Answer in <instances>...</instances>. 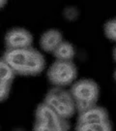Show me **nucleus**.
I'll return each mask as SVG.
<instances>
[{
	"label": "nucleus",
	"mask_w": 116,
	"mask_h": 131,
	"mask_svg": "<svg viewBox=\"0 0 116 131\" xmlns=\"http://www.w3.org/2000/svg\"><path fill=\"white\" fill-rule=\"evenodd\" d=\"M10 89H11V84L0 82V102L8 98L10 94Z\"/></svg>",
	"instance_id": "obj_13"
},
{
	"label": "nucleus",
	"mask_w": 116,
	"mask_h": 131,
	"mask_svg": "<svg viewBox=\"0 0 116 131\" xmlns=\"http://www.w3.org/2000/svg\"><path fill=\"white\" fill-rule=\"evenodd\" d=\"M113 78H114V80L116 81V69H115V71H114V74H113Z\"/></svg>",
	"instance_id": "obj_16"
},
{
	"label": "nucleus",
	"mask_w": 116,
	"mask_h": 131,
	"mask_svg": "<svg viewBox=\"0 0 116 131\" xmlns=\"http://www.w3.org/2000/svg\"><path fill=\"white\" fill-rule=\"evenodd\" d=\"M104 30L107 39L116 42V19L107 20L105 24Z\"/></svg>",
	"instance_id": "obj_12"
},
{
	"label": "nucleus",
	"mask_w": 116,
	"mask_h": 131,
	"mask_svg": "<svg viewBox=\"0 0 116 131\" xmlns=\"http://www.w3.org/2000/svg\"><path fill=\"white\" fill-rule=\"evenodd\" d=\"M43 102L48 105L64 119L71 118L76 112L71 91L65 88L53 86L46 94Z\"/></svg>",
	"instance_id": "obj_3"
},
{
	"label": "nucleus",
	"mask_w": 116,
	"mask_h": 131,
	"mask_svg": "<svg viewBox=\"0 0 116 131\" xmlns=\"http://www.w3.org/2000/svg\"><path fill=\"white\" fill-rule=\"evenodd\" d=\"M109 121V115L107 109L101 106H94L82 113H79L76 119V124L97 123Z\"/></svg>",
	"instance_id": "obj_6"
},
{
	"label": "nucleus",
	"mask_w": 116,
	"mask_h": 131,
	"mask_svg": "<svg viewBox=\"0 0 116 131\" xmlns=\"http://www.w3.org/2000/svg\"><path fill=\"white\" fill-rule=\"evenodd\" d=\"M78 69L73 61H54L47 70V79L53 86L66 88L74 84Z\"/></svg>",
	"instance_id": "obj_4"
},
{
	"label": "nucleus",
	"mask_w": 116,
	"mask_h": 131,
	"mask_svg": "<svg viewBox=\"0 0 116 131\" xmlns=\"http://www.w3.org/2000/svg\"><path fill=\"white\" fill-rule=\"evenodd\" d=\"M70 91L74 98L75 110L79 114L96 106L100 96L99 85L90 79H82L74 83Z\"/></svg>",
	"instance_id": "obj_2"
},
{
	"label": "nucleus",
	"mask_w": 116,
	"mask_h": 131,
	"mask_svg": "<svg viewBox=\"0 0 116 131\" xmlns=\"http://www.w3.org/2000/svg\"><path fill=\"white\" fill-rule=\"evenodd\" d=\"M63 35L57 29H48L43 33L40 39V46L46 52H52L63 42Z\"/></svg>",
	"instance_id": "obj_7"
},
{
	"label": "nucleus",
	"mask_w": 116,
	"mask_h": 131,
	"mask_svg": "<svg viewBox=\"0 0 116 131\" xmlns=\"http://www.w3.org/2000/svg\"><path fill=\"white\" fill-rule=\"evenodd\" d=\"M75 131H112V125L109 121L97 123L76 124Z\"/></svg>",
	"instance_id": "obj_10"
},
{
	"label": "nucleus",
	"mask_w": 116,
	"mask_h": 131,
	"mask_svg": "<svg viewBox=\"0 0 116 131\" xmlns=\"http://www.w3.org/2000/svg\"><path fill=\"white\" fill-rule=\"evenodd\" d=\"M2 58L14 70L16 75L19 76L39 75L46 66L44 56L33 47L16 50L6 49Z\"/></svg>",
	"instance_id": "obj_1"
},
{
	"label": "nucleus",
	"mask_w": 116,
	"mask_h": 131,
	"mask_svg": "<svg viewBox=\"0 0 116 131\" xmlns=\"http://www.w3.org/2000/svg\"><path fill=\"white\" fill-rule=\"evenodd\" d=\"M4 41L7 50L25 49L32 47L33 36L25 28L15 27L6 33Z\"/></svg>",
	"instance_id": "obj_5"
},
{
	"label": "nucleus",
	"mask_w": 116,
	"mask_h": 131,
	"mask_svg": "<svg viewBox=\"0 0 116 131\" xmlns=\"http://www.w3.org/2000/svg\"><path fill=\"white\" fill-rule=\"evenodd\" d=\"M52 54L56 58V60L73 61L75 54V51L74 46L71 43L63 41L56 48L55 51L52 52Z\"/></svg>",
	"instance_id": "obj_9"
},
{
	"label": "nucleus",
	"mask_w": 116,
	"mask_h": 131,
	"mask_svg": "<svg viewBox=\"0 0 116 131\" xmlns=\"http://www.w3.org/2000/svg\"><path fill=\"white\" fill-rule=\"evenodd\" d=\"M15 77H16V73L14 72V70L1 57L0 58V82L8 84H12Z\"/></svg>",
	"instance_id": "obj_11"
},
{
	"label": "nucleus",
	"mask_w": 116,
	"mask_h": 131,
	"mask_svg": "<svg viewBox=\"0 0 116 131\" xmlns=\"http://www.w3.org/2000/svg\"><path fill=\"white\" fill-rule=\"evenodd\" d=\"M6 3H7L6 1H3V0H0V9H1V8H3V7H4L5 5H6Z\"/></svg>",
	"instance_id": "obj_14"
},
{
	"label": "nucleus",
	"mask_w": 116,
	"mask_h": 131,
	"mask_svg": "<svg viewBox=\"0 0 116 131\" xmlns=\"http://www.w3.org/2000/svg\"><path fill=\"white\" fill-rule=\"evenodd\" d=\"M70 123L68 119L61 118L50 122H35L33 131H69Z\"/></svg>",
	"instance_id": "obj_8"
},
{
	"label": "nucleus",
	"mask_w": 116,
	"mask_h": 131,
	"mask_svg": "<svg viewBox=\"0 0 116 131\" xmlns=\"http://www.w3.org/2000/svg\"><path fill=\"white\" fill-rule=\"evenodd\" d=\"M113 58H114V60L116 62V47L114 48V50H113Z\"/></svg>",
	"instance_id": "obj_15"
}]
</instances>
